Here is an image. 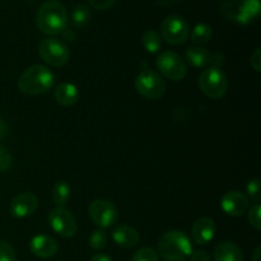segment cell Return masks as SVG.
<instances>
[{
    "label": "cell",
    "instance_id": "28",
    "mask_svg": "<svg viewBox=\"0 0 261 261\" xmlns=\"http://www.w3.org/2000/svg\"><path fill=\"white\" fill-rule=\"evenodd\" d=\"M249 222L252 227H254L256 231L261 229V208L260 204H255L254 206H251V209L249 211Z\"/></svg>",
    "mask_w": 261,
    "mask_h": 261
},
{
    "label": "cell",
    "instance_id": "29",
    "mask_svg": "<svg viewBox=\"0 0 261 261\" xmlns=\"http://www.w3.org/2000/svg\"><path fill=\"white\" fill-rule=\"evenodd\" d=\"M246 191H247V195H249V198H251L252 200H255V201H260V198H261L260 178H254V180L250 181V182L247 184Z\"/></svg>",
    "mask_w": 261,
    "mask_h": 261
},
{
    "label": "cell",
    "instance_id": "25",
    "mask_svg": "<svg viewBox=\"0 0 261 261\" xmlns=\"http://www.w3.org/2000/svg\"><path fill=\"white\" fill-rule=\"evenodd\" d=\"M133 261H160V256L152 247H142L135 252Z\"/></svg>",
    "mask_w": 261,
    "mask_h": 261
},
{
    "label": "cell",
    "instance_id": "15",
    "mask_svg": "<svg viewBox=\"0 0 261 261\" xmlns=\"http://www.w3.org/2000/svg\"><path fill=\"white\" fill-rule=\"evenodd\" d=\"M216 234V223L212 218L208 217H201L195 223L193 224L191 229V236L195 244L206 245L213 240Z\"/></svg>",
    "mask_w": 261,
    "mask_h": 261
},
{
    "label": "cell",
    "instance_id": "16",
    "mask_svg": "<svg viewBox=\"0 0 261 261\" xmlns=\"http://www.w3.org/2000/svg\"><path fill=\"white\" fill-rule=\"evenodd\" d=\"M112 239L116 242V245L125 247V249L137 246L140 241L139 232L135 228H133V227L126 226V224L117 226L115 231L112 232Z\"/></svg>",
    "mask_w": 261,
    "mask_h": 261
},
{
    "label": "cell",
    "instance_id": "11",
    "mask_svg": "<svg viewBox=\"0 0 261 261\" xmlns=\"http://www.w3.org/2000/svg\"><path fill=\"white\" fill-rule=\"evenodd\" d=\"M48 223H50L51 228L64 239L73 237L78 229V224H76V221L71 212L65 208H59V206H56L55 209L50 212Z\"/></svg>",
    "mask_w": 261,
    "mask_h": 261
},
{
    "label": "cell",
    "instance_id": "2",
    "mask_svg": "<svg viewBox=\"0 0 261 261\" xmlns=\"http://www.w3.org/2000/svg\"><path fill=\"white\" fill-rule=\"evenodd\" d=\"M55 83V75L45 65L30 66L20 74L18 79V88L22 93L30 96H38L50 91Z\"/></svg>",
    "mask_w": 261,
    "mask_h": 261
},
{
    "label": "cell",
    "instance_id": "34",
    "mask_svg": "<svg viewBox=\"0 0 261 261\" xmlns=\"http://www.w3.org/2000/svg\"><path fill=\"white\" fill-rule=\"evenodd\" d=\"M91 261H112L111 257L107 256L105 254H96L93 257H92Z\"/></svg>",
    "mask_w": 261,
    "mask_h": 261
},
{
    "label": "cell",
    "instance_id": "3",
    "mask_svg": "<svg viewBox=\"0 0 261 261\" xmlns=\"http://www.w3.org/2000/svg\"><path fill=\"white\" fill-rule=\"evenodd\" d=\"M193 252L190 239L182 231H168L158 241V252L165 261H186Z\"/></svg>",
    "mask_w": 261,
    "mask_h": 261
},
{
    "label": "cell",
    "instance_id": "30",
    "mask_svg": "<svg viewBox=\"0 0 261 261\" xmlns=\"http://www.w3.org/2000/svg\"><path fill=\"white\" fill-rule=\"evenodd\" d=\"M89 4L98 10H106L115 4L116 0H88Z\"/></svg>",
    "mask_w": 261,
    "mask_h": 261
},
{
    "label": "cell",
    "instance_id": "36",
    "mask_svg": "<svg viewBox=\"0 0 261 261\" xmlns=\"http://www.w3.org/2000/svg\"><path fill=\"white\" fill-rule=\"evenodd\" d=\"M64 37L66 38V40L68 41H73L74 38H75V36H74V32H71V31H66V30H64Z\"/></svg>",
    "mask_w": 261,
    "mask_h": 261
},
{
    "label": "cell",
    "instance_id": "12",
    "mask_svg": "<svg viewBox=\"0 0 261 261\" xmlns=\"http://www.w3.org/2000/svg\"><path fill=\"white\" fill-rule=\"evenodd\" d=\"M38 208V199L32 193H22L10 201V214L15 218H25L32 216Z\"/></svg>",
    "mask_w": 261,
    "mask_h": 261
},
{
    "label": "cell",
    "instance_id": "17",
    "mask_svg": "<svg viewBox=\"0 0 261 261\" xmlns=\"http://www.w3.org/2000/svg\"><path fill=\"white\" fill-rule=\"evenodd\" d=\"M56 102L64 107H70L75 105L79 99V92L74 84L61 83L54 91Z\"/></svg>",
    "mask_w": 261,
    "mask_h": 261
},
{
    "label": "cell",
    "instance_id": "23",
    "mask_svg": "<svg viewBox=\"0 0 261 261\" xmlns=\"http://www.w3.org/2000/svg\"><path fill=\"white\" fill-rule=\"evenodd\" d=\"M91 19V10L87 5L78 4L74 7L73 12H71V23L74 27H83Z\"/></svg>",
    "mask_w": 261,
    "mask_h": 261
},
{
    "label": "cell",
    "instance_id": "22",
    "mask_svg": "<svg viewBox=\"0 0 261 261\" xmlns=\"http://www.w3.org/2000/svg\"><path fill=\"white\" fill-rule=\"evenodd\" d=\"M143 45H144V48L148 53H158L160 48L162 47V40H161L160 33L153 30L145 31L144 35H143Z\"/></svg>",
    "mask_w": 261,
    "mask_h": 261
},
{
    "label": "cell",
    "instance_id": "18",
    "mask_svg": "<svg viewBox=\"0 0 261 261\" xmlns=\"http://www.w3.org/2000/svg\"><path fill=\"white\" fill-rule=\"evenodd\" d=\"M214 261H244V254L237 245L226 241L214 250Z\"/></svg>",
    "mask_w": 261,
    "mask_h": 261
},
{
    "label": "cell",
    "instance_id": "8",
    "mask_svg": "<svg viewBox=\"0 0 261 261\" xmlns=\"http://www.w3.org/2000/svg\"><path fill=\"white\" fill-rule=\"evenodd\" d=\"M155 65H157L161 75L173 82L182 81L188 73L185 60L173 51H163L162 54H160L157 61H155Z\"/></svg>",
    "mask_w": 261,
    "mask_h": 261
},
{
    "label": "cell",
    "instance_id": "1",
    "mask_svg": "<svg viewBox=\"0 0 261 261\" xmlns=\"http://www.w3.org/2000/svg\"><path fill=\"white\" fill-rule=\"evenodd\" d=\"M36 24L45 35H60L66 30L68 12L58 0H47L40 5L36 13Z\"/></svg>",
    "mask_w": 261,
    "mask_h": 261
},
{
    "label": "cell",
    "instance_id": "33",
    "mask_svg": "<svg viewBox=\"0 0 261 261\" xmlns=\"http://www.w3.org/2000/svg\"><path fill=\"white\" fill-rule=\"evenodd\" d=\"M8 134V126L7 122L3 117H0V139H4Z\"/></svg>",
    "mask_w": 261,
    "mask_h": 261
},
{
    "label": "cell",
    "instance_id": "35",
    "mask_svg": "<svg viewBox=\"0 0 261 261\" xmlns=\"http://www.w3.org/2000/svg\"><path fill=\"white\" fill-rule=\"evenodd\" d=\"M251 261H261V247L257 246L256 250L254 251V255H252Z\"/></svg>",
    "mask_w": 261,
    "mask_h": 261
},
{
    "label": "cell",
    "instance_id": "13",
    "mask_svg": "<svg viewBox=\"0 0 261 261\" xmlns=\"http://www.w3.org/2000/svg\"><path fill=\"white\" fill-rule=\"evenodd\" d=\"M221 208L227 216L240 217L249 209V199L240 191H228L222 198Z\"/></svg>",
    "mask_w": 261,
    "mask_h": 261
},
{
    "label": "cell",
    "instance_id": "19",
    "mask_svg": "<svg viewBox=\"0 0 261 261\" xmlns=\"http://www.w3.org/2000/svg\"><path fill=\"white\" fill-rule=\"evenodd\" d=\"M185 58L189 64H191L195 68H204L213 63V56L206 48L201 46H194L189 47L185 53Z\"/></svg>",
    "mask_w": 261,
    "mask_h": 261
},
{
    "label": "cell",
    "instance_id": "10",
    "mask_svg": "<svg viewBox=\"0 0 261 261\" xmlns=\"http://www.w3.org/2000/svg\"><path fill=\"white\" fill-rule=\"evenodd\" d=\"M88 213L93 223L102 229L111 227L112 224L116 223L119 218V212L116 206L111 201L103 200V199H97L92 201L88 206Z\"/></svg>",
    "mask_w": 261,
    "mask_h": 261
},
{
    "label": "cell",
    "instance_id": "6",
    "mask_svg": "<svg viewBox=\"0 0 261 261\" xmlns=\"http://www.w3.org/2000/svg\"><path fill=\"white\" fill-rule=\"evenodd\" d=\"M135 89L144 98L160 99L166 92V82L160 73L147 68L135 78Z\"/></svg>",
    "mask_w": 261,
    "mask_h": 261
},
{
    "label": "cell",
    "instance_id": "31",
    "mask_svg": "<svg viewBox=\"0 0 261 261\" xmlns=\"http://www.w3.org/2000/svg\"><path fill=\"white\" fill-rule=\"evenodd\" d=\"M250 63H251V66L254 68V70H256V71L261 70V50L260 48H256V50L251 54Z\"/></svg>",
    "mask_w": 261,
    "mask_h": 261
},
{
    "label": "cell",
    "instance_id": "24",
    "mask_svg": "<svg viewBox=\"0 0 261 261\" xmlns=\"http://www.w3.org/2000/svg\"><path fill=\"white\" fill-rule=\"evenodd\" d=\"M107 244V234L103 229H96L89 237V246L93 250H102Z\"/></svg>",
    "mask_w": 261,
    "mask_h": 261
},
{
    "label": "cell",
    "instance_id": "21",
    "mask_svg": "<svg viewBox=\"0 0 261 261\" xmlns=\"http://www.w3.org/2000/svg\"><path fill=\"white\" fill-rule=\"evenodd\" d=\"M212 36H213V31H212L211 25L205 24V23H199L194 27L190 38L195 45L200 46L209 42L212 40Z\"/></svg>",
    "mask_w": 261,
    "mask_h": 261
},
{
    "label": "cell",
    "instance_id": "14",
    "mask_svg": "<svg viewBox=\"0 0 261 261\" xmlns=\"http://www.w3.org/2000/svg\"><path fill=\"white\" fill-rule=\"evenodd\" d=\"M30 250L35 256L41 257V259H50V257L55 256L59 246L58 242L53 237L46 236V234H38L31 240Z\"/></svg>",
    "mask_w": 261,
    "mask_h": 261
},
{
    "label": "cell",
    "instance_id": "9",
    "mask_svg": "<svg viewBox=\"0 0 261 261\" xmlns=\"http://www.w3.org/2000/svg\"><path fill=\"white\" fill-rule=\"evenodd\" d=\"M161 35L171 45H181L190 35L189 23L180 15H168L161 24Z\"/></svg>",
    "mask_w": 261,
    "mask_h": 261
},
{
    "label": "cell",
    "instance_id": "5",
    "mask_svg": "<svg viewBox=\"0 0 261 261\" xmlns=\"http://www.w3.org/2000/svg\"><path fill=\"white\" fill-rule=\"evenodd\" d=\"M199 88L208 98H222L228 89V81H227L226 74L217 66L205 69L199 76Z\"/></svg>",
    "mask_w": 261,
    "mask_h": 261
},
{
    "label": "cell",
    "instance_id": "20",
    "mask_svg": "<svg viewBox=\"0 0 261 261\" xmlns=\"http://www.w3.org/2000/svg\"><path fill=\"white\" fill-rule=\"evenodd\" d=\"M53 200L59 208H64V205H66L68 201L70 200V186L65 181H60L54 185Z\"/></svg>",
    "mask_w": 261,
    "mask_h": 261
},
{
    "label": "cell",
    "instance_id": "27",
    "mask_svg": "<svg viewBox=\"0 0 261 261\" xmlns=\"http://www.w3.org/2000/svg\"><path fill=\"white\" fill-rule=\"evenodd\" d=\"M0 261H17L14 249L5 241H0Z\"/></svg>",
    "mask_w": 261,
    "mask_h": 261
},
{
    "label": "cell",
    "instance_id": "26",
    "mask_svg": "<svg viewBox=\"0 0 261 261\" xmlns=\"http://www.w3.org/2000/svg\"><path fill=\"white\" fill-rule=\"evenodd\" d=\"M13 157L9 150L0 145V173H4L12 168Z\"/></svg>",
    "mask_w": 261,
    "mask_h": 261
},
{
    "label": "cell",
    "instance_id": "4",
    "mask_svg": "<svg viewBox=\"0 0 261 261\" xmlns=\"http://www.w3.org/2000/svg\"><path fill=\"white\" fill-rule=\"evenodd\" d=\"M260 0H223L221 12L226 19L247 24L260 15Z\"/></svg>",
    "mask_w": 261,
    "mask_h": 261
},
{
    "label": "cell",
    "instance_id": "32",
    "mask_svg": "<svg viewBox=\"0 0 261 261\" xmlns=\"http://www.w3.org/2000/svg\"><path fill=\"white\" fill-rule=\"evenodd\" d=\"M190 261H211V256H209V254L206 251L199 250V251L191 252Z\"/></svg>",
    "mask_w": 261,
    "mask_h": 261
},
{
    "label": "cell",
    "instance_id": "7",
    "mask_svg": "<svg viewBox=\"0 0 261 261\" xmlns=\"http://www.w3.org/2000/svg\"><path fill=\"white\" fill-rule=\"evenodd\" d=\"M41 59L54 68H61L65 65L70 58V53L65 43L58 38L48 37L41 41L38 46Z\"/></svg>",
    "mask_w": 261,
    "mask_h": 261
}]
</instances>
